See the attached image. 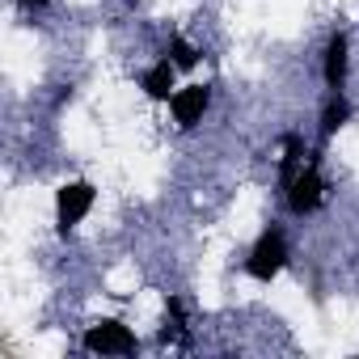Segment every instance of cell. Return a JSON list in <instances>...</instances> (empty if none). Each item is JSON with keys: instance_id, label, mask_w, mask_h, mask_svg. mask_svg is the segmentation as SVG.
<instances>
[{"instance_id": "5", "label": "cell", "mask_w": 359, "mask_h": 359, "mask_svg": "<svg viewBox=\"0 0 359 359\" xmlns=\"http://www.w3.org/2000/svg\"><path fill=\"white\" fill-rule=\"evenodd\" d=\"M208 106H212V89L208 85H187V89H177L169 97V110H173V118H177V127H182V131L199 127L203 114H208Z\"/></svg>"}, {"instance_id": "12", "label": "cell", "mask_w": 359, "mask_h": 359, "mask_svg": "<svg viewBox=\"0 0 359 359\" xmlns=\"http://www.w3.org/2000/svg\"><path fill=\"white\" fill-rule=\"evenodd\" d=\"M127 5H140V0H127Z\"/></svg>"}, {"instance_id": "7", "label": "cell", "mask_w": 359, "mask_h": 359, "mask_svg": "<svg viewBox=\"0 0 359 359\" xmlns=\"http://www.w3.org/2000/svg\"><path fill=\"white\" fill-rule=\"evenodd\" d=\"M144 93L152 97V102H169L173 93H177V64L165 55V60H156L148 72H144Z\"/></svg>"}, {"instance_id": "10", "label": "cell", "mask_w": 359, "mask_h": 359, "mask_svg": "<svg viewBox=\"0 0 359 359\" xmlns=\"http://www.w3.org/2000/svg\"><path fill=\"white\" fill-rule=\"evenodd\" d=\"M165 55H169V60L177 64V72H187V68H195V64H199V55H203V51H199L195 43H187L182 34H173V39H169V51H165Z\"/></svg>"}, {"instance_id": "8", "label": "cell", "mask_w": 359, "mask_h": 359, "mask_svg": "<svg viewBox=\"0 0 359 359\" xmlns=\"http://www.w3.org/2000/svg\"><path fill=\"white\" fill-rule=\"evenodd\" d=\"M346 123H351V102H346L342 89H338V93H330V102H325V110H321V140H334Z\"/></svg>"}, {"instance_id": "3", "label": "cell", "mask_w": 359, "mask_h": 359, "mask_svg": "<svg viewBox=\"0 0 359 359\" xmlns=\"http://www.w3.org/2000/svg\"><path fill=\"white\" fill-rule=\"evenodd\" d=\"M283 199H287L292 216H313V212L321 208V199H325V182H321V165H317V156L304 161V169L296 173V182L283 191Z\"/></svg>"}, {"instance_id": "11", "label": "cell", "mask_w": 359, "mask_h": 359, "mask_svg": "<svg viewBox=\"0 0 359 359\" xmlns=\"http://www.w3.org/2000/svg\"><path fill=\"white\" fill-rule=\"evenodd\" d=\"M22 5H30V9H43V5H47V0H22Z\"/></svg>"}, {"instance_id": "4", "label": "cell", "mask_w": 359, "mask_h": 359, "mask_svg": "<svg viewBox=\"0 0 359 359\" xmlns=\"http://www.w3.org/2000/svg\"><path fill=\"white\" fill-rule=\"evenodd\" d=\"M81 342H85V351H93V355H135V346H140V338H135L123 321H114V317L89 325Z\"/></svg>"}, {"instance_id": "9", "label": "cell", "mask_w": 359, "mask_h": 359, "mask_svg": "<svg viewBox=\"0 0 359 359\" xmlns=\"http://www.w3.org/2000/svg\"><path fill=\"white\" fill-rule=\"evenodd\" d=\"M304 169V140L300 135H283V165H279V191H287L296 182V173Z\"/></svg>"}, {"instance_id": "2", "label": "cell", "mask_w": 359, "mask_h": 359, "mask_svg": "<svg viewBox=\"0 0 359 359\" xmlns=\"http://www.w3.org/2000/svg\"><path fill=\"white\" fill-rule=\"evenodd\" d=\"M283 266H287V237H283L279 229H266V233L254 241V250H250V258H245V271H250V279L271 283Z\"/></svg>"}, {"instance_id": "6", "label": "cell", "mask_w": 359, "mask_h": 359, "mask_svg": "<svg viewBox=\"0 0 359 359\" xmlns=\"http://www.w3.org/2000/svg\"><path fill=\"white\" fill-rule=\"evenodd\" d=\"M346 64H351V43H346V34L338 30V34H330L325 55H321V72H325V85H330L334 93L346 85Z\"/></svg>"}, {"instance_id": "1", "label": "cell", "mask_w": 359, "mask_h": 359, "mask_svg": "<svg viewBox=\"0 0 359 359\" xmlns=\"http://www.w3.org/2000/svg\"><path fill=\"white\" fill-rule=\"evenodd\" d=\"M93 199H97V191H93V182H85V177H72V182H64L60 195H55V229L68 237V233L93 212Z\"/></svg>"}]
</instances>
